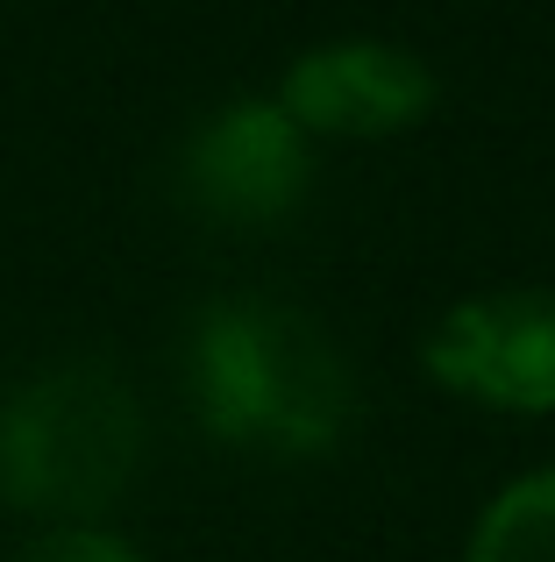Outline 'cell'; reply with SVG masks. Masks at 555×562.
<instances>
[{
	"instance_id": "277c9868",
	"label": "cell",
	"mask_w": 555,
	"mask_h": 562,
	"mask_svg": "<svg viewBox=\"0 0 555 562\" xmlns=\"http://www.w3.org/2000/svg\"><path fill=\"white\" fill-rule=\"evenodd\" d=\"M306 136L278 100H236V108L207 114L179 157V186L200 214L236 221V228H264L292 214L306 192Z\"/></svg>"
},
{
	"instance_id": "5b68a950",
	"label": "cell",
	"mask_w": 555,
	"mask_h": 562,
	"mask_svg": "<svg viewBox=\"0 0 555 562\" xmlns=\"http://www.w3.org/2000/svg\"><path fill=\"white\" fill-rule=\"evenodd\" d=\"M278 108L299 122V136H399L434 108V71L420 65L406 43H377V36H349V43H320L285 71Z\"/></svg>"
},
{
	"instance_id": "52a82bcc",
	"label": "cell",
	"mask_w": 555,
	"mask_h": 562,
	"mask_svg": "<svg viewBox=\"0 0 555 562\" xmlns=\"http://www.w3.org/2000/svg\"><path fill=\"white\" fill-rule=\"evenodd\" d=\"M14 562H143L128 541L100 535V527H50L43 541H29Z\"/></svg>"
},
{
	"instance_id": "3957f363",
	"label": "cell",
	"mask_w": 555,
	"mask_h": 562,
	"mask_svg": "<svg viewBox=\"0 0 555 562\" xmlns=\"http://www.w3.org/2000/svg\"><path fill=\"white\" fill-rule=\"evenodd\" d=\"M428 371L463 398L506 413H555V292L513 285L442 314L428 335Z\"/></svg>"
},
{
	"instance_id": "6da1fadb",
	"label": "cell",
	"mask_w": 555,
	"mask_h": 562,
	"mask_svg": "<svg viewBox=\"0 0 555 562\" xmlns=\"http://www.w3.org/2000/svg\"><path fill=\"white\" fill-rule=\"evenodd\" d=\"M185 384L222 441L264 456H320L356 413L349 357L314 314L278 300H222L193 321Z\"/></svg>"
},
{
	"instance_id": "7a4b0ae2",
	"label": "cell",
	"mask_w": 555,
	"mask_h": 562,
	"mask_svg": "<svg viewBox=\"0 0 555 562\" xmlns=\"http://www.w3.org/2000/svg\"><path fill=\"white\" fill-rule=\"evenodd\" d=\"M143 463L136 384L100 357L50 363L0 406V498L50 527H86Z\"/></svg>"
},
{
	"instance_id": "8992f818",
	"label": "cell",
	"mask_w": 555,
	"mask_h": 562,
	"mask_svg": "<svg viewBox=\"0 0 555 562\" xmlns=\"http://www.w3.org/2000/svg\"><path fill=\"white\" fill-rule=\"evenodd\" d=\"M463 562H555V470L506 484L491 513L477 520Z\"/></svg>"
}]
</instances>
